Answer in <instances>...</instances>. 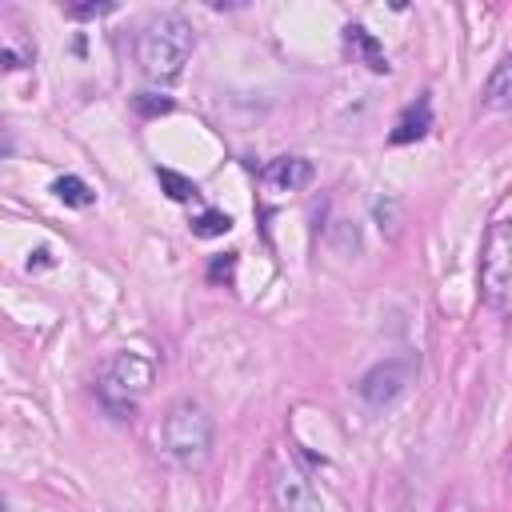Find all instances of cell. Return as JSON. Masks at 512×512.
Returning a JSON list of instances; mask_svg holds the SVG:
<instances>
[{
	"label": "cell",
	"instance_id": "obj_1",
	"mask_svg": "<svg viewBox=\"0 0 512 512\" xmlns=\"http://www.w3.org/2000/svg\"><path fill=\"white\" fill-rule=\"evenodd\" d=\"M192 44H196L192 24L180 12H156L136 32V64L148 80L168 84L184 72L188 56H192Z\"/></svg>",
	"mask_w": 512,
	"mask_h": 512
},
{
	"label": "cell",
	"instance_id": "obj_2",
	"mask_svg": "<svg viewBox=\"0 0 512 512\" xmlns=\"http://www.w3.org/2000/svg\"><path fill=\"white\" fill-rule=\"evenodd\" d=\"M160 440L172 464L180 468H204L212 456V416L200 400H176L160 420Z\"/></svg>",
	"mask_w": 512,
	"mask_h": 512
},
{
	"label": "cell",
	"instance_id": "obj_19",
	"mask_svg": "<svg viewBox=\"0 0 512 512\" xmlns=\"http://www.w3.org/2000/svg\"><path fill=\"white\" fill-rule=\"evenodd\" d=\"M48 264H52V252H48V248L28 252V272H40V268H48Z\"/></svg>",
	"mask_w": 512,
	"mask_h": 512
},
{
	"label": "cell",
	"instance_id": "obj_15",
	"mask_svg": "<svg viewBox=\"0 0 512 512\" xmlns=\"http://www.w3.org/2000/svg\"><path fill=\"white\" fill-rule=\"evenodd\" d=\"M116 4H68L64 16L68 20H100V16H112Z\"/></svg>",
	"mask_w": 512,
	"mask_h": 512
},
{
	"label": "cell",
	"instance_id": "obj_16",
	"mask_svg": "<svg viewBox=\"0 0 512 512\" xmlns=\"http://www.w3.org/2000/svg\"><path fill=\"white\" fill-rule=\"evenodd\" d=\"M24 64H32V48H20L16 40H8L4 44V68H24Z\"/></svg>",
	"mask_w": 512,
	"mask_h": 512
},
{
	"label": "cell",
	"instance_id": "obj_8",
	"mask_svg": "<svg viewBox=\"0 0 512 512\" xmlns=\"http://www.w3.org/2000/svg\"><path fill=\"white\" fill-rule=\"evenodd\" d=\"M312 176H316V168H312V160H304V156H276V160L264 168V180H268L272 188H280V192H296V188L312 184Z\"/></svg>",
	"mask_w": 512,
	"mask_h": 512
},
{
	"label": "cell",
	"instance_id": "obj_14",
	"mask_svg": "<svg viewBox=\"0 0 512 512\" xmlns=\"http://www.w3.org/2000/svg\"><path fill=\"white\" fill-rule=\"evenodd\" d=\"M132 104H136L140 116H168L176 108L168 96H156V92H140V96H132Z\"/></svg>",
	"mask_w": 512,
	"mask_h": 512
},
{
	"label": "cell",
	"instance_id": "obj_5",
	"mask_svg": "<svg viewBox=\"0 0 512 512\" xmlns=\"http://www.w3.org/2000/svg\"><path fill=\"white\" fill-rule=\"evenodd\" d=\"M408 384H412V360L392 356V360L372 364V368L360 376L356 392H360V400H364L368 408H392V404L408 392Z\"/></svg>",
	"mask_w": 512,
	"mask_h": 512
},
{
	"label": "cell",
	"instance_id": "obj_11",
	"mask_svg": "<svg viewBox=\"0 0 512 512\" xmlns=\"http://www.w3.org/2000/svg\"><path fill=\"white\" fill-rule=\"evenodd\" d=\"M52 192H56L68 208H92V204H96V192H92L80 176H60V180L52 184Z\"/></svg>",
	"mask_w": 512,
	"mask_h": 512
},
{
	"label": "cell",
	"instance_id": "obj_12",
	"mask_svg": "<svg viewBox=\"0 0 512 512\" xmlns=\"http://www.w3.org/2000/svg\"><path fill=\"white\" fill-rule=\"evenodd\" d=\"M224 232H232V216H228V212L208 208V212H200V216L192 220V236H200V240H216V236H224Z\"/></svg>",
	"mask_w": 512,
	"mask_h": 512
},
{
	"label": "cell",
	"instance_id": "obj_4",
	"mask_svg": "<svg viewBox=\"0 0 512 512\" xmlns=\"http://www.w3.org/2000/svg\"><path fill=\"white\" fill-rule=\"evenodd\" d=\"M148 384H152V364H148L140 352H116V356L104 364L96 392H100V404H104L116 420H124V416L132 412V404L148 392Z\"/></svg>",
	"mask_w": 512,
	"mask_h": 512
},
{
	"label": "cell",
	"instance_id": "obj_13",
	"mask_svg": "<svg viewBox=\"0 0 512 512\" xmlns=\"http://www.w3.org/2000/svg\"><path fill=\"white\" fill-rule=\"evenodd\" d=\"M156 180H160V188H164L172 200H192V196H196V184H192L188 176L172 172V168H156Z\"/></svg>",
	"mask_w": 512,
	"mask_h": 512
},
{
	"label": "cell",
	"instance_id": "obj_9",
	"mask_svg": "<svg viewBox=\"0 0 512 512\" xmlns=\"http://www.w3.org/2000/svg\"><path fill=\"white\" fill-rule=\"evenodd\" d=\"M480 104H484V108H492V112L512 108V56H504V60L488 72L484 92H480Z\"/></svg>",
	"mask_w": 512,
	"mask_h": 512
},
{
	"label": "cell",
	"instance_id": "obj_7",
	"mask_svg": "<svg viewBox=\"0 0 512 512\" xmlns=\"http://www.w3.org/2000/svg\"><path fill=\"white\" fill-rule=\"evenodd\" d=\"M428 128H432V100H428V96H416V100L396 116L388 140H392V144H412V140H424Z\"/></svg>",
	"mask_w": 512,
	"mask_h": 512
},
{
	"label": "cell",
	"instance_id": "obj_3",
	"mask_svg": "<svg viewBox=\"0 0 512 512\" xmlns=\"http://www.w3.org/2000/svg\"><path fill=\"white\" fill-rule=\"evenodd\" d=\"M476 288L488 312L512 316V216L488 224L476 264Z\"/></svg>",
	"mask_w": 512,
	"mask_h": 512
},
{
	"label": "cell",
	"instance_id": "obj_18",
	"mask_svg": "<svg viewBox=\"0 0 512 512\" xmlns=\"http://www.w3.org/2000/svg\"><path fill=\"white\" fill-rule=\"evenodd\" d=\"M440 512H476V504H472V500H468L464 492H452V496H444Z\"/></svg>",
	"mask_w": 512,
	"mask_h": 512
},
{
	"label": "cell",
	"instance_id": "obj_6",
	"mask_svg": "<svg viewBox=\"0 0 512 512\" xmlns=\"http://www.w3.org/2000/svg\"><path fill=\"white\" fill-rule=\"evenodd\" d=\"M272 500H276L280 512H328L324 500L316 496V488L288 464H280L272 472Z\"/></svg>",
	"mask_w": 512,
	"mask_h": 512
},
{
	"label": "cell",
	"instance_id": "obj_17",
	"mask_svg": "<svg viewBox=\"0 0 512 512\" xmlns=\"http://www.w3.org/2000/svg\"><path fill=\"white\" fill-rule=\"evenodd\" d=\"M232 272H236V252H228L224 260H212V268H208L212 280H232Z\"/></svg>",
	"mask_w": 512,
	"mask_h": 512
},
{
	"label": "cell",
	"instance_id": "obj_10",
	"mask_svg": "<svg viewBox=\"0 0 512 512\" xmlns=\"http://www.w3.org/2000/svg\"><path fill=\"white\" fill-rule=\"evenodd\" d=\"M344 44L372 68V72H388V56H384V48H380V40L364 28V24H348L344 28Z\"/></svg>",
	"mask_w": 512,
	"mask_h": 512
}]
</instances>
